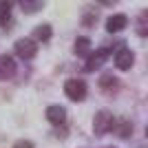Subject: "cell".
<instances>
[{
	"instance_id": "obj_14",
	"label": "cell",
	"mask_w": 148,
	"mask_h": 148,
	"mask_svg": "<svg viewBox=\"0 0 148 148\" xmlns=\"http://www.w3.org/2000/svg\"><path fill=\"white\" fill-rule=\"evenodd\" d=\"M117 135L119 137H128L130 135V124L128 122H124V124H119V126H117Z\"/></svg>"
},
{
	"instance_id": "obj_2",
	"label": "cell",
	"mask_w": 148,
	"mask_h": 148,
	"mask_svg": "<svg viewBox=\"0 0 148 148\" xmlns=\"http://www.w3.org/2000/svg\"><path fill=\"white\" fill-rule=\"evenodd\" d=\"M113 126H115V119H113V115L108 111H99L97 115H95L93 130H95L97 135H106L108 130H113Z\"/></svg>"
},
{
	"instance_id": "obj_5",
	"label": "cell",
	"mask_w": 148,
	"mask_h": 148,
	"mask_svg": "<svg viewBox=\"0 0 148 148\" xmlns=\"http://www.w3.org/2000/svg\"><path fill=\"white\" fill-rule=\"evenodd\" d=\"M106 58H108V49H97L95 53H88L86 56V64H84V71H95V69H99L102 64L106 62Z\"/></svg>"
},
{
	"instance_id": "obj_16",
	"label": "cell",
	"mask_w": 148,
	"mask_h": 148,
	"mask_svg": "<svg viewBox=\"0 0 148 148\" xmlns=\"http://www.w3.org/2000/svg\"><path fill=\"white\" fill-rule=\"evenodd\" d=\"M13 148H33V144L27 142V139H20V142H16V146Z\"/></svg>"
},
{
	"instance_id": "obj_8",
	"label": "cell",
	"mask_w": 148,
	"mask_h": 148,
	"mask_svg": "<svg viewBox=\"0 0 148 148\" xmlns=\"http://www.w3.org/2000/svg\"><path fill=\"white\" fill-rule=\"evenodd\" d=\"M47 119H49L51 124L60 126V124L66 122V111H64L62 106H49V108H47Z\"/></svg>"
},
{
	"instance_id": "obj_15",
	"label": "cell",
	"mask_w": 148,
	"mask_h": 148,
	"mask_svg": "<svg viewBox=\"0 0 148 148\" xmlns=\"http://www.w3.org/2000/svg\"><path fill=\"white\" fill-rule=\"evenodd\" d=\"M139 33L146 36V13H142V18H139Z\"/></svg>"
},
{
	"instance_id": "obj_12",
	"label": "cell",
	"mask_w": 148,
	"mask_h": 148,
	"mask_svg": "<svg viewBox=\"0 0 148 148\" xmlns=\"http://www.w3.org/2000/svg\"><path fill=\"white\" fill-rule=\"evenodd\" d=\"M99 86L106 88V91H111V88L117 86V77H115L113 73H104V75H102V80H99Z\"/></svg>"
},
{
	"instance_id": "obj_9",
	"label": "cell",
	"mask_w": 148,
	"mask_h": 148,
	"mask_svg": "<svg viewBox=\"0 0 148 148\" xmlns=\"http://www.w3.org/2000/svg\"><path fill=\"white\" fill-rule=\"evenodd\" d=\"M73 51H75V56H84L86 58L88 53H91V40H88V38H77Z\"/></svg>"
},
{
	"instance_id": "obj_3",
	"label": "cell",
	"mask_w": 148,
	"mask_h": 148,
	"mask_svg": "<svg viewBox=\"0 0 148 148\" xmlns=\"http://www.w3.org/2000/svg\"><path fill=\"white\" fill-rule=\"evenodd\" d=\"M36 53H38V44L33 42V40L22 38V40L16 42V56H18L20 60H31V58H36Z\"/></svg>"
},
{
	"instance_id": "obj_1",
	"label": "cell",
	"mask_w": 148,
	"mask_h": 148,
	"mask_svg": "<svg viewBox=\"0 0 148 148\" xmlns=\"http://www.w3.org/2000/svg\"><path fill=\"white\" fill-rule=\"evenodd\" d=\"M64 93H66L69 99L82 102V99L86 97V84H84V80H77V77L66 80V84H64Z\"/></svg>"
},
{
	"instance_id": "obj_7",
	"label": "cell",
	"mask_w": 148,
	"mask_h": 148,
	"mask_svg": "<svg viewBox=\"0 0 148 148\" xmlns=\"http://www.w3.org/2000/svg\"><path fill=\"white\" fill-rule=\"evenodd\" d=\"M16 73V62L11 56H0V80H9Z\"/></svg>"
},
{
	"instance_id": "obj_17",
	"label": "cell",
	"mask_w": 148,
	"mask_h": 148,
	"mask_svg": "<svg viewBox=\"0 0 148 148\" xmlns=\"http://www.w3.org/2000/svg\"><path fill=\"white\" fill-rule=\"evenodd\" d=\"M102 5H115V2H119V0H99Z\"/></svg>"
},
{
	"instance_id": "obj_10",
	"label": "cell",
	"mask_w": 148,
	"mask_h": 148,
	"mask_svg": "<svg viewBox=\"0 0 148 148\" xmlns=\"http://www.w3.org/2000/svg\"><path fill=\"white\" fill-rule=\"evenodd\" d=\"M11 20V0H0V27Z\"/></svg>"
},
{
	"instance_id": "obj_4",
	"label": "cell",
	"mask_w": 148,
	"mask_h": 148,
	"mask_svg": "<svg viewBox=\"0 0 148 148\" xmlns=\"http://www.w3.org/2000/svg\"><path fill=\"white\" fill-rule=\"evenodd\" d=\"M133 62H135V56H133V51L126 49V47H119L117 53H115V66L119 71H128L133 66Z\"/></svg>"
},
{
	"instance_id": "obj_11",
	"label": "cell",
	"mask_w": 148,
	"mask_h": 148,
	"mask_svg": "<svg viewBox=\"0 0 148 148\" xmlns=\"http://www.w3.org/2000/svg\"><path fill=\"white\" fill-rule=\"evenodd\" d=\"M18 2H20V7H22L25 13H36L44 5V0H18Z\"/></svg>"
},
{
	"instance_id": "obj_6",
	"label": "cell",
	"mask_w": 148,
	"mask_h": 148,
	"mask_svg": "<svg viewBox=\"0 0 148 148\" xmlns=\"http://www.w3.org/2000/svg\"><path fill=\"white\" fill-rule=\"evenodd\" d=\"M126 25H128V18H126L124 13H115V16H111V18L106 20V31H108V33H117V31H122Z\"/></svg>"
},
{
	"instance_id": "obj_13",
	"label": "cell",
	"mask_w": 148,
	"mask_h": 148,
	"mask_svg": "<svg viewBox=\"0 0 148 148\" xmlns=\"http://www.w3.org/2000/svg\"><path fill=\"white\" fill-rule=\"evenodd\" d=\"M33 36H36V40L47 42V40L51 38V27H49V25H40V27L36 29V33H33Z\"/></svg>"
}]
</instances>
